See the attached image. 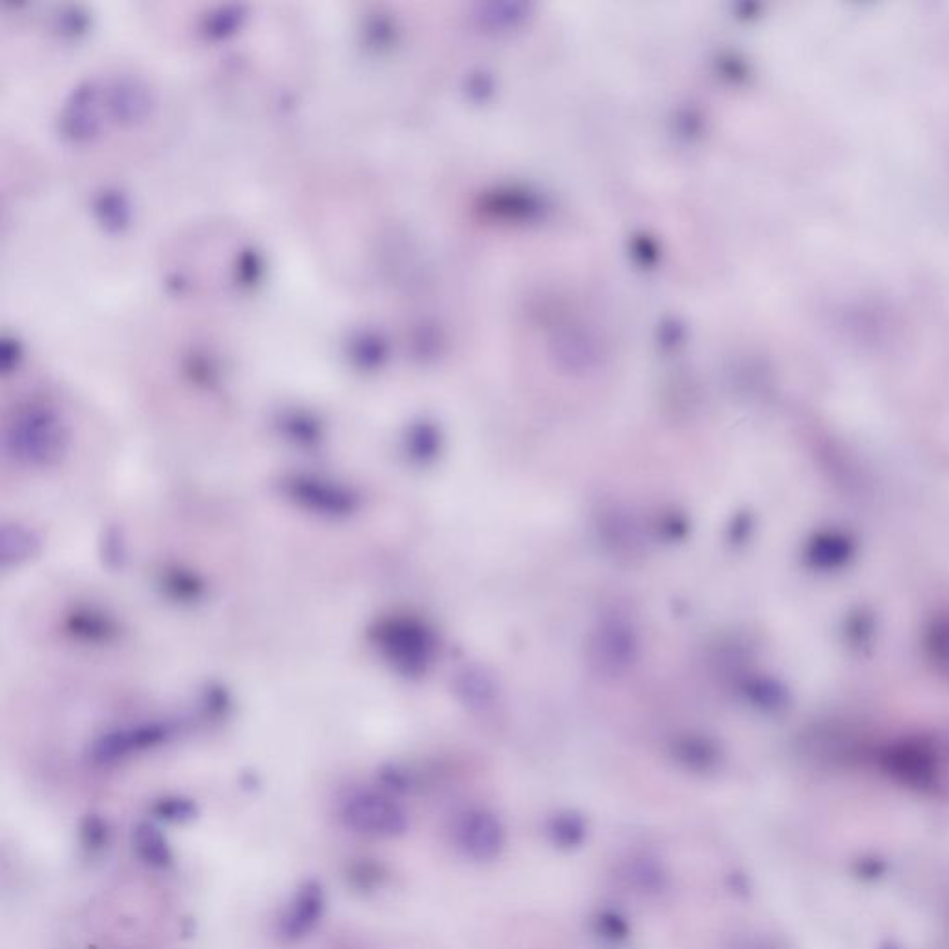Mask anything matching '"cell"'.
<instances>
[{
	"mask_svg": "<svg viewBox=\"0 0 949 949\" xmlns=\"http://www.w3.org/2000/svg\"><path fill=\"white\" fill-rule=\"evenodd\" d=\"M373 640L382 657L395 670L406 675L425 673L431 666L436 642L431 631L416 620L393 618L380 623L373 633Z\"/></svg>",
	"mask_w": 949,
	"mask_h": 949,
	"instance_id": "6da1fadb",
	"label": "cell"
},
{
	"mask_svg": "<svg viewBox=\"0 0 949 949\" xmlns=\"http://www.w3.org/2000/svg\"><path fill=\"white\" fill-rule=\"evenodd\" d=\"M640 657V634L623 616H607L597 623L588 642V662L592 670L607 677H621Z\"/></svg>",
	"mask_w": 949,
	"mask_h": 949,
	"instance_id": "7a4b0ae2",
	"label": "cell"
},
{
	"mask_svg": "<svg viewBox=\"0 0 949 949\" xmlns=\"http://www.w3.org/2000/svg\"><path fill=\"white\" fill-rule=\"evenodd\" d=\"M340 820L349 831L373 838H397L408 831L405 809L375 790H356L343 799Z\"/></svg>",
	"mask_w": 949,
	"mask_h": 949,
	"instance_id": "3957f363",
	"label": "cell"
},
{
	"mask_svg": "<svg viewBox=\"0 0 949 949\" xmlns=\"http://www.w3.org/2000/svg\"><path fill=\"white\" fill-rule=\"evenodd\" d=\"M455 848L473 862H494L507 846V829L494 810L471 807L456 814L453 829Z\"/></svg>",
	"mask_w": 949,
	"mask_h": 949,
	"instance_id": "277c9868",
	"label": "cell"
},
{
	"mask_svg": "<svg viewBox=\"0 0 949 949\" xmlns=\"http://www.w3.org/2000/svg\"><path fill=\"white\" fill-rule=\"evenodd\" d=\"M10 442L13 456L30 466H51L64 451V436L51 418L21 423Z\"/></svg>",
	"mask_w": 949,
	"mask_h": 949,
	"instance_id": "5b68a950",
	"label": "cell"
},
{
	"mask_svg": "<svg viewBox=\"0 0 949 949\" xmlns=\"http://www.w3.org/2000/svg\"><path fill=\"white\" fill-rule=\"evenodd\" d=\"M171 727L167 723H141L127 729L102 736L93 747V760L99 764H114L134 753L158 746L169 738Z\"/></svg>",
	"mask_w": 949,
	"mask_h": 949,
	"instance_id": "8992f818",
	"label": "cell"
},
{
	"mask_svg": "<svg viewBox=\"0 0 949 949\" xmlns=\"http://www.w3.org/2000/svg\"><path fill=\"white\" fill-rule=\"evenodd\" d=\"M327 907V894L319 881L299 886L280 918V935L286 940H301L316 931Z\"/></svg>",
	"mask_w": 949,
	"mask_h": 949,
	"instance_id": "52a82bcc",
	"label": "cell"
},
{
	"mask_svg": "<svg viewBox=\"0 0 949 949\" xmlns=\"http://www.w3.org/2000/svg\"><path fill=\"white\" fill-rule=\"evenodd\" d=\"M883 768L892 779L918 792L933 790L938 783L937 759L924 747H901L886 753Z\"/></svg>",
	"mask_w": 949,
	"mask_h": 949,
	"instance_id": "ba28073f",
	"label": "cell"
},
{
	"mask_svg": "<svg viewBox=\"0 0 949 949\" xmlns=\"http://www.w3.org/2000/svg\"><path fill=\"white\" fill-rule=\"evenodd\" d=\"M286 494L295 503L319 514L343 516L355 508V497L340 486L327 481H317L312 477H293L284 484Z\"/></svg>",
	"mask_w": 949,
	"mask_h": 949,
	"instance_id": "9c48e42d",
	"label": "cell"
},
{
	"mask_svg": "<svg viewBox=\"0 0 949 949\" xmlns=\"http://www.w3.org/2000/svg\"><path fill=\"white\" fill-rule=\"evenodd\" d=\"M547 836L555 848L566 851L581 848L588 836V823L579 812L564 810L547 823Z\"/></svg>",
	"mask_w": 949,
	"mask_h": 949,
	"instance_id": "30bf717a",
	"label": "cell"
},
{
	"mask_svg": "<svg viewBox=\"0 0 949 949\" xmlns=\"http://www.w3.org/2000/svg\"><path fill=\"white\" fill-rule=\"evenodd\" d=\"M132 838H134V849L147 864L156 868H165L173 861V851L169 848L165 836L151 823H140L134 829Z\"/></svg>",
	"mask_w": 949,
	"mask_h": 949,
	"instance_id": "8fae6325",
	"label": "cell"
},
{
	"mask_svg": "<svg viewBox=\"0 0 949 949\" xmlns=\"http://www.w3.org/2000/svg\"><path fill=\"white\" fill-rule=\"evenodd\" d=\"M625 879L640 894H660L668 886V874L653 859H636L625 870Z\"/></svg>",
	"mask_w": 949,
	"mask_h": 949,
	"instance_id": "7c38bea8",
	"label": "cell"
},
{
	"mask_svg": "<svg viewBox=\"0 0 949 949\" xmlns=\"http://www.w3.org/2000/svg\"><path fill=\"white\" fill-rule=\"evenodd\" d=\"M458 690L471 709H492L495 703V684L490 675L481 670H466L460 675Z\"/></svg>",
	"mask_w": 949,
	"mask_h": 949,
	"instance_id": "4fadbf2b",
	"label": "cell"
},
{
	"mask_svg": "<svg viewBox=\"0 0 949 949\" xmlns=\"http://www.w3.org/2000/svg\"><path fill=\"white\" fill-rule=\"evenodd\" d=\"M716 751L705 740H684V744L677 747V759L683 762L686 768L707 772L716 764Z\"/></svg>",
	"mask_w": 949,
	"mask_h": 949,
	"instance_id": "5bb4252c",
	"label": "cell"
},
{
	"mask_svg": "<svg viewBox=\"0 0 949 949\" xmlns=\"http://www.w3.org/2000/svg\"><path fill=\"white\" fill-rule=\"evenodd\" d=\"M594 924L597 935L610 942H621L631 935V925L620 912L601 911L595 916Z\"/></svg>",
	"mask_w": 949,
	"mask_h": 949,
	"instance_id": "9a60e30c",
	"label": "cell"
},
{
	"mask_svg": "<svg viewBox=\"0 0 949 949\" xmlns=\"http://www.w3.org/2000/svg\"><path fill=\"white\" fill-rule=\"evenodd\" d=\"M886 864L885 861L877 859V857H870V859H861L857 862V875L862 877V879H870L874 881L877 877L885 874Z\"/></svg>",
	"mask_w": 949,
	"mask_h": 949,
	"instance_id": "2e32d148",
	"label": "cell"
},
{
	"mask_svg": "<svg viewBox=\"0 0 949 949\" xmlns=\"http://www.w3.org/2000/svg\"><path fill=\"white\" fill-rule=\"evenodd\" d=\"M875 949H905V948H903V946L899 944L898 940H892V938H885V940H881V942L877 944V948Z\"/></svg>",
	"mask_w": 949,
	"mask_h": 949,
	"instance_id": "e0dca14e",
	"label": "cell"
}]
</instances>
